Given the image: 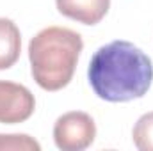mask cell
<instances>
[{"label":"cell","mask_w":153,"mask_h":151,"mask_svg":"<svg viewBox=\"0 0 153 151\" xmlns=\"http://www.w3.org/2000/svg\"><path fill=\"white\" fill-rule=\"evenodd\" d=\"M87 78L98 98L125 103L148 93L153 82V62L134 43L117 39L94 52Z\"/></svg>","instance_id":"6da1fadb"},{"label":"cell","mask_w":153,"mask_h":151,"mask_svg":"<svg viewBox=\"0 0 153 151\" xmlns=\"http://www.w3.org/2000/svg\"><path fill=\"white\" fill-rule=\"evenodd\" d=\"M82 48V36L71 29L46 27L39 30L29 43L30 73L36 84L50 93L66 87L73 78Z\"/></svg>","instance_id":"7a4b0ae2"},{"label":"cell","mask_w":153,"mask_h":151,"mask_svg":"<svg viewBox=\"0 0 153 151\" xmlns=\"http://www.w3.org/2000/svg\"><path fill=\"white\" fill-rule=\"evenodd\" d=\"M96 137L93 117L80 110L62 114L53 124V142L62 151H84Z\"/></svg>","instance_id":"3957f363"},{"label":"cell","mask_w":153,"mask_h":151,"mask_svg":"<svg viewBox=\"0 0 153 151\" xmlns=\"http://www.w3.org/2000/svg\"><path fill=\"white\" fill-rule=\"evenodd\" d=\"M36 109L34 94L22 84L0 80V123L16 124L27 121Z\"/></svg>","instance_id":"277c9868"},{"label":"cell","mask_w":153,"mask_h":151,"mask_svg":"<svg viewBox=\"0 0 153 151\" xmlns=\"http://www.w3.org/2000/svg\"><path fill=\"white\" fill-rule=\"evenodd\" d=\"M57 11L78 23L96 25L109 13L111 0H55Z\"/></svg>","instance_id":"5b68a950"},{"label":"cell","mask_w":153,"mask_h":151,"mask_svg":"<svg viewBox=\"0 0 153 151\" xmlns=\"http://www.w3.org/2000/svg\"><path fill=\"white\" fill-rule=\"evenodd\" d=\"M22 34L9 18H0V70H9L20 59Z\"/></svg>","instance_id":"8992f818"},{"label":"cell","mask_w":153,"mask_h":151,"mask_svg":"<svg viewBox=\"0 0 153 151\" xmlns=\"http://www.w3.org/2000/svg\"><path fill=\"white\" fill-rule=\"evenodd\" d=\"M135 148L141 151H153V112L141 115L132 130Z\"/></svg>","instance_id":"52a82bcc"},{"label":"cell","mask_w":153,"mask_h":151,"mask_svg":"<svg viewBox=\"0 0 153 151\" xmlns=\"http://www.w3.org/2000/svg\"><path fill=\"white\" fill-rule=\"evenodd\" d=\"M0 151H41V144L27 133H0Z\"/></svg>","instance_id":"ba28073f"}]
</instances>
